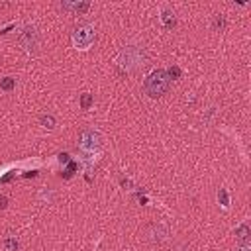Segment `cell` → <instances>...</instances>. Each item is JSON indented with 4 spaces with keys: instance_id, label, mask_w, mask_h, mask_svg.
<instances>
[{
    "instance_id": "cell-1",
    "label": "cell",
    "mask_w": 251,
    "mask_h": 251,
    "mask_svg": "<svg viewBox=\"0 0 251 251\" xmlns=\"http://www.w3.org/2000/svg\"><path fill=\"white\" fill-rule=\"evenodd\" d=\"M145 63V51L139 45H127L122 49L120 57H118V71L120 73H135L137 69H141Z\"/></svg>"
},
{
    "instance_id": "cell-2",
    "label": "cell",
    "mask_w": 251,
    "mask_h": 251,
    "mask_svg": "<svg viewBox=\"0 0 251 251\" xmlns=\"http://www.w3.org/2000/svg\"><path fill=\"white\" fill-rule=\"evenodd\" d=\"M169 86H171V76H169V73L163 71V69L153 71V73L145 78V82H143V90H145V94L151 96V98L163 96V94L169 90Z\"/></svg>"
},
{
    "instance_id": "cell-3",
    "label": "cell",
    "mask_w": 251,
    "mask_h": 251,
    "mask_svg": "<svg viewBox=\"0 0 251 251\" xmlns=\"http://www.w3.org/2000/svg\"><path fill=\"white\" fill-rule=\"evenodd\" d=\"M73 43H75V47H78V49H88L92 43H94V39H96V29H94V25L92 24H78L75 29H73Z\"/></svg>"
},
{
    "instance_id": "cell-4",
    "label": "cell",
    "mask_w": 251,
    "mask_h": 251,
    "mask_svg": "<svg viewBox=\"0 0 251 251\" xmlns=\"http://www.w3.org/2000/svg\"><path fill=\"white\" fill-rule=\"evenodd\" d=\"M18 41L22 43V47H24L25 51L33 53V51L37 49V45H39V33H37V29H35L33 25H25V27L20 31Z\"/></svg>"
},
{
    "instance_id": "cell-5",
    "label": "cell",
    "mask_w": 251,
    "mask_h": 251,
    "mask_svg": "<svg viewBox=\"0 0 251 251\" xmlns=\"http://www.w3.org/2000/svg\"><path fill=\"white\" fill-rule=\"evenodd\" d=\"M78 147L86 153H92L100 147V135L94 129H82L78 135Z\"/></svg>"
},
{
    "instance_id": "cell-6",
    "label": "cell",
    "mask_w": 251,
    "mask_h": 251,
    "mask_svg": "<svg viewBox=\"0 0 251 251\" xmlns=\"http://www.w3.org/2000/svg\"><path fill=\"white\" fill-rule=\"evenodd\" d=\"M88 2H61V8L71 14H84L88 10Z\"/></svg>"
},
{
    "instance_id": "cell-7",
    "label": "cell",
    "mask_w": 251,
    "mask_h": 251,
    "mask_svg": "<svg viewBox=\"0 0 251 251\" xmlns=\"http://www.w3.org/2000/svg\"><path fill=\"white\" fill-rule=\"evenodd\" d=\"M161 22H163V25H165L167 29H171V27H175V25H176L175 14H173L171 10H163V14H161Z\"/></svg>"
},
{
    "instance_id": "cell-8",
    "label": "cell",
    "mask_w": 251,
    "mask_h": 251,
    "mask_svg": "<svg viewBox=\"0 0 251 251\" xmlns=\"http://www.w3.org/2000/svg\"><path fill=\"white\" fill-rule=\"evenodd\" d=\"M249 235H251V231H249V226H247V224H241V226L235 229L237 243H239V241H249Z\"/></svg>"
},
{
    "instance_id": "cell-9",
    "label": "cell",
    "mask_w": 251,
    "mask_h": 251,
    "mask_svg": "<svg viewBox=\"0 0 251 251\" xmlns=\"http://www.w3.org/2000/svg\"><path fill=\"white\" fill-rule=\"evenodd\" d=\"M2 245H4V249H6V251H18V247H20V243H18V239H16V237H12V235H8V237H4V241H2Z\"/></svg>"
},
{
    "instance_id": "cell-10",
    "label": "cell",
    "mask_w": 251,
    "mask_h": 251,
    "mask_svg": "<svg viewBox=\"0 0 251 251\" xmlns=\"http://www.w3.org/2000/svg\"><path fill=\"white\" fill-rule=\"evenodd\" d=\"M14 86H16V78H12V76H4V78H0V88H2V90L10 92V90H14Z\"/></svg>"
},
{
    "instance_id": "cell-11",
    "label": "cell",
    "mask_w": 251,
    "mask_h": 251,
    "mask_svg": "<svg viewBox=\"0 0 251 251\" xmlns=\"http://www.w3.org/2000/svg\"><path fill=\"white\" fill-rule=\"evenodd\" d=\"M41 126L45 127V129H53L55 127V118L51 116V114H47V116H41Z\"/></svg>"
},
{
    "instance_id": "cell-12",
    "label": "cell",
    "mask_w": 251,
    "mask_h": 251,
    "mask_svg": "<svg viewBox=\"0 0 251 251\" xmlns=\"http://www.w3.org/2000/svg\"><path fill=\"white\" fill-rule=\"evenodd\" d=\"M90 106H92V94L84 92V94L80 96V108H82V110H88Z\"/></svg>"
},
{
    "instance_id": "cell-13",
    "label": "cell",
    "mask_w": 251,
    "mask_h": 251,
    "mask_svg": "<svg viewBox=\"0 0 251 251\" xmlns=\"http://www.w3.org/2000/svg\"><path fill=\"white\" fill-rule=\"evenodd\" d=\"M235 251H251V243L249 241H239Z\"/></svg>"
},
{
    "instance_id": "cell-14",
    "label": "cell",
    "mask_w": 251,
    "mask_h": 251,
    "mask_svg": "<svg viewBox=\"0 0 251 251\" xmlns=\"http://www.w3.org/2000/svg\"><path fill=\"white\" fill-rule=\"evenodd\" d=\"M167 73H169V76H171V78H173V76H178V75H180V71H178V67H171V69H169Z\"/></svg>"
},
{
    "instance_id": "cell-15",
    "label": "cell",
    "mask_w": 251,
    "mask_h": 251,
    "mask_svg": "<svg viewBox=\"0 0 251 251\" xmlns=\"http://www.w3.org/2000/svg\"><path fill=\"white\" fill-rule=\"evenodd\" d=\"M214 24H216V27H218V25H220V29H222V27H224V25H226V22H224V18H220V16H218V18H216V22H214Z\"/></svg>"
},
{
    "instance_id": "cell-16",
    "label": "cell",
    "mask_w": 251,
    "mask_h": 251,
    "mask_svg": "<svg viewBox=\"0 0 251 251\" xmlns=\"http://www.w3.org/2000/svg\"><path fill=\"white\" fill-rule=\"evenodd\" d=\"M218 196H222V202H224V204H227V196H226V192H224V190H220V194H218Z\"/></svg>"
},
{
    "instance_id": "cell-17",
    "label": "cell",
    "mask_w": 251,
    "mask_h": 251,
    "mask_svg": "<svg viewBox=\"0 0 251 251\" xmlns=\"http://www.w3.org/2000/svg\"><path fill=\"white\" fill-rule=\"evenodd\" d=\"M6 202H8V198L6 196H0V208H6Z\"/></svg>"
}]
</instances>
